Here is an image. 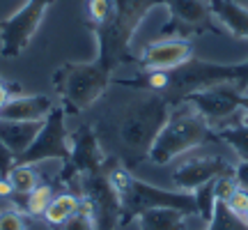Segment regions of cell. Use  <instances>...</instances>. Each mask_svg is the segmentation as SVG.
<instances>
[{
    "mask_svg": "<svg viewBox=\"0 0 248 230\" xmlns=\"http://www.w3.org/2000/svg\"><path fill=\"white\" fill-rule=\"evenodd\" d=\"M221 83H234L244 92L248 90V60L234 62V65H221V62L191 60L168 71V85L161 92L170 106L182 104L191 92L221 85Z\"/></svg>",
    "mask_w": 248,
    "mask_h": 230,
    "instance_id": "277c9868",
    "label": "cell"
},
{
    "mask_svg": "<svg viewBox=\"0 0 248 230\" xmlns=\"http://www.w3.org/2000/svg\"><path fill=\"white\" fill-rule=\"evenodd\" d=\"M161 5H166L170 12V26L163 28V35L182 33V39H186L184 35L191 33H216V26L212 23L214 16L204 0H161Z\"/></svg>",
    "mask_w": 248,
    "mask_h": 230,
    "instance_id": "8fae6325",
    "label": "cell"
},
{
    "mask_svg": "<svg viewBox=\"0 0 248 230\" xmlns=\"http://www.w3.org/2000/svg\"><path fill=\"white\" fill-rule=\"evenodd\" d=\"M113 2H115V16L106 26L92 28L99 44L97 62L108 74H113L122 62L131 60L129 46L136 30L142 23V18L147 16V12L154 5H161V0H113Z\"/></svg>",
    "mask_w": 248,
    "mask_h": 230,
    "instance_id": "3957f363",
    "label": "cell"
},
{
    "mask_svg": "<svg viewBox=\"0 0 248 230\" xmlns=\"http://www.w3.org/2000/svg\"><path fill=\"white\" fill-rule=\"evenodd\" d=\"M234 180H237V184H239L241 189L248 191V161H239V164L234 166Z\"/></svg>",
    "mask_w": 248,
    "mask_h": 230,
    "instance_id": "f1b7e54d",
    "label": "cell"
},
{
    "mask_svg": "<svg viewBox=\"0 0 248 230\" xmlns=\"http://www.w3.org/2000/svg\"><path fill=\"white\" fill-rule=\"evenodd\" d=\"M244 221H246V226H248V212H246V214H244Z\"/></svg>",
    "mask_w": 248,
    "mask_h": 230,
    "instance_id": "d6a6232c",
    "label": "cell"
},
{
    "mask_svg": "<svg viewBox=\"0 0 248 230\" xmlns=\"http://www.w3.org/2000/svg\"><path fill=\"white\" fill-rule=\"evenodd\" d=\"M7 99H9V92H7V88H5V85L0 83V108L5 106V104H7Z\"/></svg>",
    "mask_w": 248,
    "mask_h": 230,
    "instance_id": "4dcf8cb0",
    "label": "cell"
},
{
    "mask_svg": "<svg viewBox=\"0 0 248 230\" xmlns=\"http://www.w3.org/2000/svg\"><path fill=\"white\" fill-rule=\"evenodd\" d=\"M195 205H198V216L202 219V223H212L214 212H216V205H218V198H216V191H214V180H209L207 184L198 186L193 191Z\"/></svg>",
    "mask_w": 248,
    "mask_h": 230,
    "instance_id": "44dd1931",
    "label": "cell"
},
{
    "mask_svg": "<svg viewBox=\"0 0 248 230\" xmlns=\"http://www.w3.org/2000/svg\"><path fill=\"white\" fill-rule=\"evenodd\" d=\"M241 113H246V115H248V90L244 92V106H241Z\"/></svg>",
    "mask_w": 248,
    "mask_h": 230,
    "instance_id": "1f68e13d",
    "label": "cell"
},
{
    "mask_svg": "<svg viewBox=\"0 0 248 230\" xmlns=\"http://www.w3.org/2000/svg\"><path fill=\"white\" fill-rule=\"evenodd\" d=\"M74 184L80 189V198L88 203L97 230H117L122 223V203L106 170L94 175H76Z\"/></svg>",
    "mask_w": 248,
    "mask_h": 230,
    "instance_id": "8992f818",
    "label": "cell"
},
{
    "mask_svg": "<svg viewBox=\"0 0 248 230\" xmlns=\"http://www.w3.org/2000/svg\"><path fill=\"white\" fill-rule=\"evenodd\" d=\"M237 180L234 175H221L214 180V191H216V198H218V203H225L228 198L232 196V191L237 189Z\"/></svg>",
    "mask_w": 248,
    "mask_h": 230,
    "instance_id": "83f0119b",
    "label": "cell"
},
{
    "mask_svg": "<svg viewBox=\"0 0 248 230\" xmlns=\"http://www.w3.org/2000/svg\"><path fill=\"white\" fill-rule=\"evenodd\" d=\"M71 157V133L67 131V122H64V108L55 106L51 113L46 115L42 129L37 133L32 145L28 148L23 154H18L14 164H39V161L48 159H60L67 164Z\"/></svg>",
    "mask_w": 248,
    "mask_h": 230,
    "instance_id": "ba28073f",
    "label": "cell"
},
{
    "mask_svg": "<svg viewBox=\"0 0 248 230\" xmlns=\"http://www.w3.org/2000/svg\"><path fill=\"white\" fill-rule=\"evenodd\" d=\"M78 207H80V196H76V194H58L53 200H51L48 210L44 212V219H46L48 226L60 228V226H64L74 214L78 212Z\"/></svg>",
    "mask_w": 248,
    "mask_h": 230,
    "instance_id": "ac0fdd59",
    "label": "cell"
},
{
    "mask_svg": "<svg viewBox=\"0 0 248 230\" xmlns=\"http://www.w3.org/2000/svg\"><path fill=\"white\" fill-rule=\"evenodd\" d=\"M182 104H191L209 124L223 122L232 115L241 113L244 90L234 83H221V85H212V88L191 92Z\"/></svg>",
    "mask_w": 248,
    "mask_h": 230,
    "instance_id": "9c48e42d",
    "label": "cell"
},
{
    "mask_svg": "<svg viewBox=\"0 0 248 230\" xmlns=\"http://www.w3.org/2000/svg\"><path fill=\"white\" fill-rule=\"evenodd\" d=\"M110 85L108 74L94 62H64L53 71V88L71 111H85L97 101Z\"/></svg>",
    "mask_w": 248,
    "mask_h": 230,
    "instance_id": "5b68a950",
    "label": "cell"
},
{
    "mask_svg": "<svg viewBox=\"0 0 248 230\" xmlns=\"http://www.w3.org/2000/svg\"><path fill=\"white\" fill-rule=\"evenodd\" d=\"M212 16L221 23L228 33L239 39H248V7L237 0H204Z\"/></svg>",
    "mask_w": 248,
    "mask_h": 230,
    "instance_id": "9a60e30c",
    "label": "cell"
},
{
    "mask_svg": "<svg viewBox=\"0 0 248 230\" xmlns=\"http://www.w3.org/2000/svg\"><path fill=\"white\" fill-rule=\"evenodd\" d=\"M42 122H16V120H0V143L12 152V157L16 159L18 154L32 145L37 133L42 129Z\"/></svg>",
    "mask_w": 248,
    "mask_h": 230,
    "instance_id": "2e32d148",
    "label": "cell"
},
{
    "mask_svg": "<svg viewBox=\"0 0 248 230\" xmlns=\"http://www.w3.org/2000/svg\"><path fill=\"white\" fill-rule=\"evenodd\" d=\"M53 5V0H28L21 9L0 23V55L16 58L26 51L35 33L42 26L46 9Z\"/></svg>",
    "mask_w": 248,
    "mask_h": 230,
    "instance_id": "52a82bcc",
    "label": "cell"
},
{
    "mask_svg": "<svg viewBox=\"0 0 248 230\" xmlns=\"http://www.w3.org/2000/svg\"><path fill=\"white\" fill-rule=\"evenodd\" d=\"M55 198L53 194V186L48 184H37L30 194L26 196V210L28 214H32V216H44V212L48 210V205H51V200Z\"/></svg>",
    "mask_w": 248,
    "mask_h": 230,
    "instance_id": "7402d4cb",
    "label": "cell"
},
{
    "mask_svg": "<svg viewBox=\"0 0 248 230\" xmlns=\"http://www.w3.org/2000/svg\"><path fill=\"white\" fill-rule=\"evenodd\" d=\"M0 230H28L26 216L18 210H0Z\"/></svg>",
    "mask_w": 248,
    "mask_h": 230,
    "instance_id": "484cf974",
    "label": "cell"
},
{
    "mask_svg": "<svg viewBox=\"0 0 248 230\" xmlns=\"http://www.w3.org/2000/svg\"><path fill=\"white\" fill-rule=\"evenodd\" d=\"M140 230H186V214L172 207H152L136 216Z\"/></svg>",
    "mask_w": 248,
    "mask_h": 230,
    "instance_id": "e0dca14e",
    "label": "cell"
},
{
    "mask_svg": "<svg viewBox=\"0 0 248 230\" xmlns=\"http://www.w3.org/2000/svg\"><path fill=\"white\" fill-rule=\"evenodd\" d=\"M214 219L218 221L221 230H248L246 221H244V219H239V216H234V214L228 210V205H225V203H218V205H216Z\"/></svg>",
    "mask_w": 248,
    "mask_h": 230,
    "instance_id": "d4e9b609",
    "label": "cell"
},
{
    "mask_svg": "<svg viewBox=\"0 0 248 230\" xmlns=\"http://www.w3.org/2000/svg\"><path fill=\"white\" fill-rule=\"evenodd\" d=\"M85 12H88L92 28L106 26L115 16V2L113 0H85Z\"/></svg>",
    "mask_w": 248,
    "mask_h": 230,
    "instance_id": "603a6c76",
    "label": "cell"
},
{
    "mask_svg": "<svg viewBox=\"0 0 248 230\" xmlns=\"http://www.w3.org/2000/svg\"><path fill=\"white\" fill-rule=\"evenodd\" d=\"M191 58H193V44L182 37H172V39H159L145 46L140 53V65L145 69L170 71L188 62Z\"/></svg>",
    "mask_w": 248,
    "mask_h": 230,
    "instance_id": "4fadbf2b",
    "label": "cell"
},
{
    "mask_svg": "<svg viewBox=\"0 0 248 230\" xmlns=\"http://www.w3.org/2000/svg\"><path fill=\"white\" fill-rule=\"evenodd\" d=\"M225 205H228V210H230L234 216L244 219V214L248 212V191L246 189H241V186H237V189L232 191L230 198L225 200Z\"/></svg>",
    "mask_w": 248,
    "mask_h": 230,
    "instance_id": "4316f807",
    "label": "cell"
},
{
    "mask_svg": "<svg viewBox=\"0 0 248 230\" xmlns=\"http://www.w3.org/2000/svg\"><path fill=\"white\" fill-rule=\"evenodd\" d=\"M55 108L53 99L46 95H21L9 97L7 104L0 108V120H16V122H42Z\"/></svg>",
    "mask_w": 248,
    "mask_h": 230,
    "instance_id": "5bb4252c",
    "label": "cell"
},
{
    "mask_svg": "<svg viewBox=\"0 0 248 230\" xmlns=\"http://www.w3.org/2000/svg\"><path fill=\"white\" fill-rule=\"evenodd\" d=\"M221 175H234V164L221 154H193L186 157L172 170V184L179 191H195L198 186L207 184L209 180Z\"/></svg>",
    "mask_w": 248,
    "mask_h": 230,
    "instance_id": "30bf717a",
    "label": "cell"
},
{
    "mask_svg": "<svg viewBox=\"0 0 248 230\" xmlns=\"http://www.w3.org/2000/svg\"><path fill=\"white\" fill-rule=\"evenodd\" d=\"M170 104L159 92H147L145 97L133 99L117 120V138L136 161L147 159L152 143L170 117Z\"/></svg>",
    "mask_w": 248,
    "mask_h": 230,
    "instance_id": "7a4b0ae2",
    "label": "cell"
},
{
    "mask_svg": "<svg viewBox=\"0 0 248 230\" xmlns=\"http://www.w3.org/2000/svg\"><path fill=\"white\" fill-rule=\"evenodd\" d=\"M62 230H97L94 228V221H92V212H90L88 203L80 198V207L78 212L71 216L69 221L64 223V226H60Z\"/></svg>",
    "mask_w": 248,
    "mask_h": 230,
    "instance_id": "cb8c5ba5",
    "label": "cell"
},
{
    "mask_svg": "<svg viewBox=\"0 0 248 230\" xmlns=\"http://www.w3.org/2000/svg\"><path fill=\"white\" fill-rule=\"evenodd\" d=\"M207 141H216L212 124L191 104H177L170 108L168 122L163 124L156 141L152 143L147 159L156 166H166L177 157H184L186 152L200 148Z\"/></svg>",
    "mask_w": 248,
    "mask_h": 230,
    "instance_id": "6da1fadb",
    "label": "cell"
},
{
    "mask_svg": "<svg viewBox=\"0 0 248 230\" xmlns=\"http://www.w3.org/2000/svg\"><path fill=\"white\" fill-rule=\"evenodd\" d=\"M12 164H14V157H12V152L0 143V175H7V170L12 168Z\"/></svg>",
    "mask_w": 248,
    "mask_h": 230,
    "instance_id": "f546056e",
    "label": "cell"
},
{
    "mask_svg": "<svg viewBox=\"0 0 248 230\" xmlns=\"http://www.w3.org/2000/svg\"><path fill=\"white\" fill-rule=\"evenodd\" d=\"M67 166H71L76 175H94L106 170L108 157L90 124H80L76 133H71V157Z\"/></svg>",
    "mask_w": 248,
    "mask_h": 230,
    "instance_id": "7c38bea8",
    "label": "cell"
},
{
    "mask_svg": "<svg viewBox=\"0 0 248 230\" xmlns=\"http://www.w3.org/2000/svg\"><path fill=\"white\" fill-rule=\"evenodd\" d=\"M9 184L14 189L16 196H28L37 184H39V175L35 173L32 164H12V168L7 170Z\"/></svg>",
    "mask_w": 248,
    "mask_h": 230,
    "instance_id": "ffe728a7",
    "label": "cell"
},
{
    "mask_svg": "<svg viewBox=\"0 0 248 230\" xmlns=\"http://www.w3.org/2000/svg\"><path fill=\"white\" fill-rule=\"evenodd\" d=\"M214 138L221 143H228L232 150L237 152L239 161H248V122L228 124L214 131Z\"/></svg>",
    "mask_w": 248,
    "mask_h": 230,
    "instance_id": "d6986e66",
    "label": "cell"
}]
</instances>
